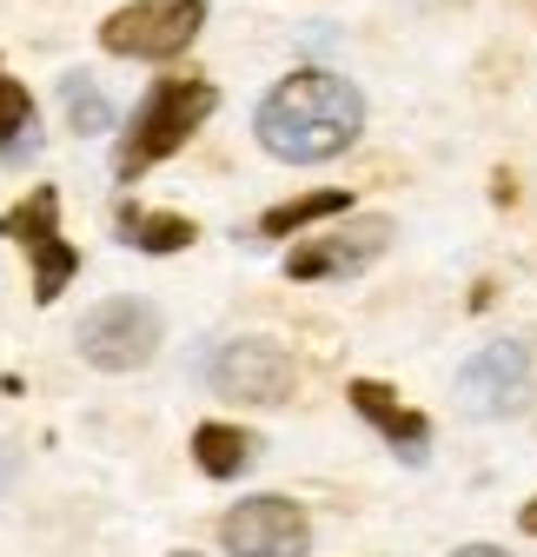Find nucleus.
<instances>
[{"label": "nucleus", "mask_w": 537, "mask_h": 557, "mask_svg": "<svg viewBox=\"0 0 537 557\" xmlns=\"http://www.w3.org/2000/svg\"><path fill=\"white\" fill-rule=\"evenodd\" d=\"M385 246H391V220H352L346 233H332V239L292 246V252H286V278H352V272H365Z\"/></svg>", "instance_id": "6e6552de"}, {"label": "nucleus", "mask_w": 537, "mask_h": 557, "mask_svg": "<svg viewBox=\"0 0 537 557\" xmlns=\"http://www.w3.org/2000/svg\"><path fill=\"white\" fill-rule=\"evenodd\" d=\"M213 81H153L140 94V107H133L126 133H120V153H113V173L120 180H140L147 166H160L166 153H179L186 139L207 126L213 113Z\"/></svg>", "instance_id": "f03ea898"}, {"label": "nucleus", "mask_w": 537, "mask_h": 557, "mask_svg": "<svg viewBox=\"0 0 537 557\" xmlns=\"http://www.w3.org/2000/svg\"><path fill=\"white\" fill-rule=\"evenodd\" d=\"M53 226H60V193H53V186H34V193L14 206V213L0 220V233H8V239H21L27 252H34V246H47V239H60Z\"/></svg>", "instance_id": "f8f14e48"}, {"label": "nucleus", "mask_w": 537, "mask_h": 557, "mask_svg": "<svg viewBox=\"0 0 537 557\" xmlns=\"http://www.w3.org/2000/svg\"><path fill=\"white\" fill-rule=\"evenodd\" d=\"M517 524H524V531H530V537H537V498H530V505H524V511H517Z\"/></svg>", "instance_id": "a211bd4d"}, {"label": "nucleus", "mask_w": 537, "mask_h": 557, "mask_svg": "<svg viewBox=\"0 0 537 557\" xmlns=\"http://www.w3.org/2000/svg\"><path fill=\"white\" fill-rule=\"evenodd\" d=\"M352 405L372 418V425L398 445V458H425V445H432V425H425V418L419 411H405V405H398V392L391 385H378V379H352Z\"/></svg>", "instance_id": "1a4fd4ad"}, {"label": "nucleus", "mask_w": 537, "mask_h": 557, "mask_svg": "<svg viewBox=\"0 0 537 557\" xmlns=\"http://www.w3.org/2000/svg\"><path fill=\"white\" fill-rule=\"evenodd\" d=\"M207 27V0H133L100 21V47L120 60H173Z\"/></svg>", "instance_id": "7ed1b4c3"}, {"label": "nucleus", "mask_w": 537, "mask_h": 557, "mask_svg": "<svg viewBox=\"0 0 537 557\" xmlns=\"http://www.w3.org/2000/svg\"><path fill=\"white\" fill-rule=\"evenodd\" d=\"M207 379L233 405H286L292 398V352L273 338H226Z\"/></svg>", "instance_id": "39448f33"}, {"label": "nucleus", "mask_w": 537, "mask_h": 557, "mask_svg": "<svg viewBox=\"0 0 537 557\" xmlns=\"http://www.w3.org/2000/svg\"><path fill=\"white\" fill-rule=\"evenodd\" d=\"M120 233H126V239H140L147 252H179V246L199 239L192 220H179V213H133V206L120 213Z\"/></svg>", "instance_id": "4468645a"}, {"label": "nucleus", "mask_w": 537, "mask_h": 557, "mask_svg": "<svg viewBox=\"0 0 537 557\" xmlns=\"http://www.w3.org/2000/svg\"><path fill=\"white\" fill-rule=\"evenodd\" d=\"M60 100H66V126H74V133H107L113 126V107H107V94L87 74H66L60 81Z\"/></svg>", "instance_id": "2eb2a0df"}, {"label": "nucleus", "mask_w": 537, "mask_h": 557, "mask_svg": "<svg viewBox=\"0 0 537 557\" xmlns=\"http://www.w3.org/2000/svg\"><path fill=\"white\" fill-rule=\"evenodd\" d=\"M192 458H199V471H207V478H239V465L252 458V438L239 425H220V418H213V425L192 432Z\"/></svg>", "instance_id": "9b49d317"}, {"label": "nucleus", "mask_w": 537, "mask_h": 557, "mask_svg": "<svg viewBox=\"0 0 537 557\" xmlns=\"http://www.w3.org/2000/svg\"><path fill=\"white\" fill-rule=\"evenodd\" d=\"M40 139V126H34V100H27V87L0 66V160H14V153H27Z\"/></svg>", "instance_id": "ddd939ff"}, {"label": "nucleus", "mask_w": 537, "mask_h": 557, "mask_svg": "<svg viewBox=\"0 0 537 557\" xmlns=\"http://www.w3.org/2000/svg\"><path fill=\"white\" fill-rule=\"evenodd\" d=\"M160 352V312L147 299H107L80 319V359L100 372H133Z\"/></svg>", "instance_id": "20e7f679"}, {"label": "nucleus", "mask_w": 537, "mask_h": 557, "mask_svg": "<svg viewBox=\"0 0 537 557\" xmlns=\"http://www.w3.org/2000/svg\"><path fill=\"white\" fill-rule=\"evenodd\" d=\"M226 557H305L312 550V524L292 498H239L220 524Z\"/></svg>", "instance_id": "423d86ee"}, {"label": "nucleus", "mask_w": 537, "mask_h": 557, "mask_svg": "<svg viewBox=\"0 0 537 557\" xmlns=\"http://www.w3.org/2000/svg\"><path fill=\"white\" fill-rule=\"evenodd\" d=\"M451 557H504L498 544H464V550H451Z\"/></svg>", "instance_id": "f3484780"}, {"label": "nucleus", "mask_w": 537, "mask_h": 557, "mask_svg": "<svg viewBox=\"0 0 537 557\" xmlns=\"http://www.w3.org/2000/svg\"><path fill=\"white\" fill-rule=\"evenodd\" d=\"M346 206H352V193H339V186H319V193H305V199H286V206H273V213L259 220V239H286V233H299V226H312V220L346 213Z\"/></svg>", "instance_id": "9d476101"}, {"label": "nucleus", "mask_w": 537, "mask_h": 557, "mask_svg": "<svg viewBox=\"0 0 537 557\" xmlns=\"http://www.w3.org/2000/svg\"><path fill=\"white\" fill-rule=\"evenodd\" d=\"M80 272V252L66 246V239H47V246H34V299L40 306H53L60 293H66V278Z\"/></svg>", "instance_id": "dca6fc26"}, {"label": "nucleus", "mask_w": 537, "mask_h": 557, "mask_svg": "<svg viewBox=\"0 0 537 557\" xmlns=\"http://www.w3.org/2000/svg\"><path fill=\"white\" fill-rule=\"evenodd\" d=\"M458 398L478 418H517L530 405V352L517 338H491L485 352L458 372Z\"/></svg>", "instance_id": "0eeeda50"}, {"label": "nucleus", "mask_w": 537, "mask_h": 557, "mask_svg": "<svg viewBox=\"0 0 537 557\" xmlns=\"http://www.w3.org/2000/svg\"><path fill=\"white\" fill-rule=\"evenodd\" d=\"M173 557H199V550H173Z\"/></svg>", "instance_id": "6ab92c4d"}, {"label": "nucleus", "mask_w": 537, "mask_h": 557, "mask_svg": "<svg viewBox=\"0 0 537 557\" xmlns=\"http://www.w3.org/2000/svg\"><path fill=\"white\" fill-rule=\"evenodd\" d=\"M259 147L273 160H292V166H312V160H339L359 126H365V100L352 81L339 74H319V66H305V74H286L273 94L259 100Z\"/></svg>", "instance_id": "f257e3e1"}]
</instances>
